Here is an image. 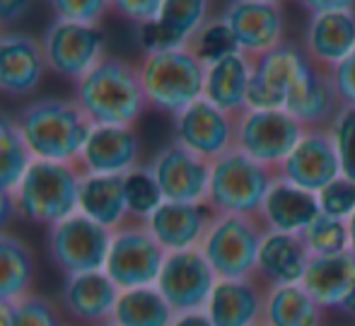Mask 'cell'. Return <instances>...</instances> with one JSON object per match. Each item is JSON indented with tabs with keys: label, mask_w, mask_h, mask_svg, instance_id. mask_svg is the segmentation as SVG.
<instances>
[{
	"label": "cell",
	"mask_w": 355,
	"mask_h": 326,
	"mask_svg": "<svg viewBox=\"0 0 355 326\" xmlns=\"http://www.w3.org/2000/svg\"><path fill=\"white\" fill-rule=\"evenodd\" d=\"M73 99L94 126L133 128L150 109L138 65L119 56H107L92 73L75 83Z\"/></svg>",
	"instance_id": "1"
},
{
	"label": "cell",
	"mask_w": 355,
	"mask_h": 326,
	"mask_svg": "<svg viewBox=\"0 0 355 326\" xmlns=\"http://www.w3.org/2000/svg\"><path fill=\"white\" fill-rule=\"evenodd\" d=\"M19 133L34 160L75 164L94 123L75 99L42 97L15 114Z\"/></svg>",
	"instance_id": "2"
},
{
	"label": "cell",
	"mask_w": 355,
	"mask_h": 326,
	"mask_svg": "<svg viewBox=\"0 0 355 326\" xmlns=\"http://www.w3.org/2000/svg\"><path fill=\"white\" fill-rule=\"evenodd\" d=\"M138 75L148 107L172 119L203 97L206 65L189 49L148 53L138 63Z\"/></svg>",
	"instance_id": "3"
},
{
	"label": "cell",
	"mask_w": 355,
	"mask_h": 326,
	"mask_svg": "<svg viewBox=\"0 0 355 326\" xmlns=\"http://www.w3.org/2000/svg\"><path fill=\"white\" fill-rule=\"evenodd\" d=\"M80 179L83 172L78 164L34 160L19 187L15 189L19 218L46 228L71 218L78 213Z\"/></svg>",
	"instance_id": "4"
},
{
	"label": "cell",
	"mask_w": 355,
	"mask_h": 326,
	"mask_svg": "<svg viewBox=\"0 0 355 326\" xmlns=\"http://www.w3.org/2000/svg\"><path fill=\"white\" fill-rule=\"evenodd\" d=\"M319 65L307 56L302 44L285 39L278 49L254 61L249 87V109L290 112L309 89Z\"/></svg>",
	"instance_id": "5"
},
{
	"label": "cell",
	"mask_w": 355,
	"mask_h": 326,
	"mask_svg": "<svg viewBox=\"0 0 355 326\" xmlns=\"http://www.w3.org/2000/svg\"><path fill=\"white\" fill-rule=\"evenodd\" d=\"M276 177L273 169L234 148L211 162L206 203L215 215H259Z\"/></svg>",
	"instance_id": "6"
},
{
	"label": "cell",
	"mask_w": 355,
	"mask_h": 326,
	"mask_svg": "<svg viewBox=\"0 0 355 326\" xmlns=\"http://www.w3.org/2000/svg\"><path fill=\"white\" fill-rule=\"evenodd\" d=\"M263 234L266 228L259 215H215L201 254L218 278H254Z\"/></svg>",
	"instance_id": "7"
},
{
	"label": "cell",
	"mask_w": 355,
	"mask_h": 326,
	"mask_svg": "<svg viewBox=\"0 0 355 326\" xmlns=\"http://www.w3.org/2000/svg\"><path fill=\"white\" fill-rule=\"evenodd\" d=\"M167 252L159 247L145 223L128 220L112 232V247L104 264V273L114 280L119 290L153 288L157 285L159 271L164 266Z\"/></svg>",
	"instance_id": "8"
},
{
	"label": "cell",
	"mask_w": 355,
	"mask_h": 326,
	"mask_svg": "<svg viewBox=\"0 0 355 326\" xmlns=\"http://www.w3.org/2000/svg\"><path fill=\"white\" fill-rule=\"evenodd\" d=\"M49 257L63 275H80L104 271L112 247V230L75 213L49 228Z\"/></svg>",
	"instance_id": "9"
},
{
	"label": "cell",
	"mask_w": 355,
	"mask_h": 326,
	"mask_svg": "<svg viewBox=\"0 0 355 326\" xmlns=\"http://www.w3.org/2000/svg\"><path fill=\"white\" fill-rule=\"evenodd\" d=\"M42 49L49 70L71 83H80L109 56L102 27H83L61 19H53L46 27Z\"/></svg>",
	"instance_id": "10"
},
{
	"label": "cell",
	"mask_w": 355,
	"mask_h": 326,
	"mask_svg": "<svg viewBox=\"0 0 355 326\" xmlns=\"http://www.w3.org/2000/svg\"><path fill=\"white\" fill-rule=\"evenodd\" d=\"M304 126L283 109H247L237 117L234 148L259 164L278 172Z\"/></svg>",
	"instance_id": "11"
},
{
	"label": "cell",
	"mask_w": 355,
	"mask_h": 326,
	"mask_svg": "<svg viewBox=\"0 0 355 326\" xmlns=\"http://www.w3.org/2000/svg\"><path fill=\"white\" fill-rule=\"evenodd\" d=\"M215 283H218V275L201 249H191V252L167 254L155 288L162 293L174 314H187L203 312L208 307Z\"/></svg>",
	"instance_id": "12"
},
{
	"label": "cell",
	"mask_w": 355,
	"mask_h": 326,
	"mask_svg": "<svg viewBox=\"0 0 355 326\" xmlns=\"http://www.w3.org/2000/svg\"><path fill=\"white\" fill-rule=\"evenodd\" d=\"M174 143L191 150L193 155L215 162L225 153L234 150L237 117L223 112L208 99H198L172 119Z\"/></svg>",
	"instance_id": "13"
},
{
	"label": "cell",
	"mask_w": 355,
	"mask_h": 326,
	"mask_svg": "<svg viewBox=\"0 0 355 326\" xmlns=\"http://www.w3.org/2000/svg\"><path fill=\"white\" fill-rule=\"evenodd\" d=\"M237 46L252 61L285 42V10L273 0H234L220 10Z\"/></svg>",
	"instance_id": "14"
},
{
	"label": "cell",
	"mask_w": 355,
	"mask_h": 326,
	"mask_svg": "<svg viewBox=\"0 0 355 326\" xmlns=\"http://www.w3.org/2000/svg\"><path fill=\"white\" fill-rule=\"evenodd\" d=\"M155 174L164 200L174 203H206L211 184V162L179 143H167L148 164Z\"/></svg>",
	"instance_id": "15"
},
{
	"label": "cell",
	"mask_w": 355,
	"mask_h": 326,
	"mask_svg": "<svg viewBox=\"0 0 355 326\" xmlns=\"http://www.w3.org/2000/svg\"><path fill=\"white\" fill-rule=\"evenodd\" d=\"M276 174L309 194H319L334 179L341 177L329 128H304Z\"/></svg>",
	"instance_id": "16"
},
{
	"label": "cell",
	"mask_w": 355,
	"mask_h": 326,
	"mask_svg": "<svg viewBox=\"0 0 355 326\" xmlns=\"http://www.w3.org/2000/svg\"><path fill=\"white\" fill-rule=\"evenodd\" d=\"M211 17L206 0H164L162 12L155 22L136 27V42L143 56L162 51L189 49L191 39Z\"/></svg>",
	"instance_id": "17"
},
{
	"label": "cell",
	"mask_w": 355,
	"mask_h": 326,
	"mask_svg": "<svg viewBox=\"0 0 355 326\" xmlns=\"http://www.w3.org/2000/svg\"><path fill=\"white\" fill-rule=\"evenodd\" d=\"M141 155L143 145L136 128L92 126L75 164H78L83 174L123 177L131 169L141 167Z\"/></svg>",
	"instance_id": "18"
},
{
	"label": "cell",
	"mask_w": 355,
	"mask_h": 326,
	"mask_svg": "<svg viewBox=\"0 0 355 326\" xmlns=\"http://www.w3.org/2000/svg\"><path fill=\"white\" fill-rule=\"evenodd\" d=\"M46 70L42 39L24 32H0V92L29 97L39 89Z\"/></svg>",
	"instance_id": "19"
},
{
	"label": "cell",
	"mask_w": 355,
	"mask_h": 326,
	"mask_svg": "<svg viewBox=\"0 0 355 326\" xmlns=\"http://www.w3.org/2000/svg\"><path fill=\"white\" fill-rule=\"evenodd\" d=\"M215 213L208 203H174L164 200L148 218V230L167 254L201 249Z\"/></svg>",
	"instance_id": "20"
},
{
	"label": "cell",
	"mask_w": 355,
	"mask_h": 326,
	"mask_svg": "<svg viewBox=\"0 0 355 326\" xmlns=\"http://www.w3.org/2000/svg\"><path fill=\"white\" fill-rule=\"evenodd\" d=\"M302 46L319 68L334 70L355 51V5L334 12H312Z\"/></svg>",
	"instance_id": "21"
},
{
	"label": "cell",
	"mask_w": 355,
	"mask_h": 326,
	"mask_svg": "<svg viewBox=\"0 0 355 326\" xmlns=\"http://www.w3.org/2000/svg\"><path fill=\"white\" fill-rule=\"evenodd\" d=\"M119 295L121 290L104 271L68 275L61 288V307L78 324L102 326L114 319Z\"/></svg>",
	"instance_id": "22"
},
{
	"label": "cell",
	"mask_w": 355,
	"mask_h": 326,
	"mask_svg": "<svg viewBox=\"0 0 355 326\" xmlns=\"http://www.w3.org/2000/svg\"><path fill=\"white\" fill-rule=\"evenodd\" d=\"M266 288L257 278H218L206 314L213 326H261Z\"/></svg>",
	"instance_id": "23"
},
{
	"label": "cell",
	"mask_w": 355,
	"mask_h": 326,
	"mask_svg": "<svg viewBox=\"0 0 355 326\" xmlns=\"http://www.w3.org/2000/svg\"><path fill=\"white\" fill-rule=\"evenodd\" d=\"M309 264V252L300 234H283L266 230L259 247L257 271L254 278L263 288H281V285L302 283Z\"/></svg>",
	"instance_id": "24"
},
{
	"label": "cell",
	"mask_w": 355,
	"mask_h": 326,
	"mask_svg": "<svg viewBox=\"0 0 355 326\" xmlns=\"http://www.w3.org/2000/svg\"><path fill=\"white\" fill-rule=\"evenodd\" d=\"M319 213L322 210H319L317 194H309L276 177V182L271 184L266 198H263L259 218H261L263 228L271 232L302 234L317 220Z\"/></svg>",
	"instance_id": "25"
},
{
	"label": "cell",
	"mask_w": 355,
	"mask_h": 326,
	"mask_svg": "<svg viewBox=\"0 0 355 326\" xmlns=\"http://www.w3.org/2000/svg\"><path fill=\"white\" fill-rule=\"evenodd\" d=\"M254 78V61L242 51L206 68L203 99L223 112L239 117L249 109V87Z\"/></svg>",
	"instance_id": "26"
},
{
	"label": "cell",
	"mask_w": 355,
	"mask_h": 326,
	"mask_svg": "<svg viewBox=\"0 0 355 326\" xmlns=\"http://www.w3.org/2000/svg\"><path fill=\"white\" fill-rule=\"evenodd\" d=\"M78 213L94 220L107 230H119L126 225L128 208L123 194V177H99V174H83L78 194Z\"/></svg>",
	"instance_id": "27"
},
{
	"label": "cell",
	"mask_w": 355,
	"mask_h": 326,
	"mask_svg": "<svg viewBox=\"0 0 355 326\" xmlns=\"http://www.w3.org/2000/svg\"><path fill=\"white\" fill-rule=\"evenodd\" d=\"M355 280V257L351 252L334 257H309L302 288L324 309H338Z\"/></svg>",
	"instance_id": "28"
},
{
	"label": "cell",
	"mask_w": 355,
	"mask_h": 326,
	"mask_svg": "<svg viewBox=\"0 0 355 326\" xmlns=\"http://www.w3.org/2000/svg\"><path fill=\"white\" fill-rule=\"evenodd\" d=\"M324 312L302 285L266 288L263 326H324Z\"/></svg>",
	"instance_id": "29"
},
{
	"label": "cell",
	"mask_w": 355,
	"mask_h": 326,
	"mask_svg": "<svg viewBox=\"0 0 355 326\" xmlns=\"http://www.w3.org/2000/svg\"><path fill=\"white\" fill-rule=\"evenodd\" d=\"M37 259L24 239L0 232V302L15 304L32 293Z\"/></svg>",
	"instance_id": "30"
},
{
	"label": "cell",
	"mask_w": 355,
	"mask_h": 326,
	"mask_svg": "<svg viewBox=\"0 0 355 326\" xmlns=\"http://www.w3.org/2000/svg\"><path fill=\"white\" fill-rule=\"evenodd\" d=\"M174 309L157 288L123 290L114 309V324L119 326H172Z\"/></svg>",
	"instance_id": "31"
},
{
	"label": "cell",
	"mask_w": 355,
	"mask_h": 326,
	"mask_svg": "<svg viewBox=\"0 0 355 326\" xmlns=\"http://www.w3.org/2000/svg\"><path fill=\"white\" fill-rule=\"evenodd\" d=\"M32 162L34 155L29 153L15 117L0 112V189L15 194Z\"/></svg>",
	"instance_id": "32"
},
{
	"label": "cell",
	"mask_w": 355,
	"mask_h": 326,
	"mask_svg": "<svg viewBox=\"0 0 355 326\" xmlns=\"http://www.w3.org/2000/svg\"><path fill=\"white\" fill-rule=\"evenodd\" d=\"M123 194H126L128 218L133 223H148L150 215L164 203V196L148 164H141V167L123 174Z\"/></svg>",
	"instance_id": "33"
},
{
	"label": "cell",
	"mask_w": 355,
	"mask_h": 326,
	"mask_svg": "<svg viewBox=\"0 0 355 326\" xmlns=\"http://www.w3.org/2000/svg\"><path fill=\"white\" fill-rule=\"evenodd\" d=\"M189 51L208 68V65L223 61V58L232 56V53H239V46H237L234 34L230 32L227 22H225L223 15L218 12V15H211V17L206 19V24L196 32V37L189 44Z\"/></svg>",
	"instance_id": "34"
},
{
	"label": "cell",
	"mask_w": 355,
	"mask_h": 326,
	"mask_svg": "<svg viewBox=\"0 0 355 326\" xmlns=\"http://www.w3.org/2000/svg\"><path fill=\"white\" fill-rule=\"evenodd\" d=\"M300 237H302L309 257H334V254L351 252L348 249L351 247V242H348V223L331 218V215L319 213L317 220Z\"/></svg>",
	"instance_id": "35"
},
{
	"label": "cell",
	"mask_w": 355,
	"mask_h": 326,
	"mask_svg": "<svg viewBox=\"0 0 355 326\" xmlns=\"http://www.w3.org/2000/svg\"><path fill=\"white\" fill-rule=\"evenodd\" d=\"M334 148H336L341 177L355 182V109L343 107L329 126Z\"/></svg>",
	"instance_id": "36"
},
{
	"label": "cell",
	"mask_w": 355,
	"mask_h": 326,
	"mask_svg": "<svg viewBox=\"0 0 355 326\" xmlns=\"http://www.w3.org/2000/svg\"><path fill=\"white\" fill-rule=\"evenodd\" d=\"M12 326H66L58 307L49 298L39 293H29L27 298L12 304Z\"/></svg>",
	"instance_id": "37"
},
{
	"label": "cell",
	"mask_w": 355,
	"mask_h": 326,
	"mask_svg": "<svg viewBox=\"0 0 355 326\" xmlns=\"http://www.w3.org/2000/svg\"><path fill=\"white\" fill-rule=\"evenodd\" d=\"M53 19L83 27H99L107 12H112V3L104 0H56L51 3Z\"/></svg>",
	"instance_id": "38"
},
{
	"label": "cell",
	"mask_w": 355,
	"mask_h": 326,
	"mask_svg": "<svg viewBox=\"0 0 355 326\" xmlns=\"http://www.w3.org/2000/svg\"><path fill=\"white\" fill-rule=\"evenodd\" d=\"M319 210L338 220H348L355 213V182L346 177L334 179L329 187L317 194Z\"/></svg>",
	"instance_id": "39"
},
{
	"label": "cell",
	"mask_w": 355,
	"mask_h": 326,
	"mask_svg": "<svg viewBox=\"0 0 355 326\" xmlns=\"http://www.w3.org/2000/svg\"><path fill=\"white\" fill-rule=\"evenodd\" d=\"M162 5L164 0H119L112 3V12H116L126 22H133V27H143L159 17Z\"/></svg>",
	"instance_id": "40"
},
{
	"label": "cell",
	"mask_w": 355,
	"mask_h": 326,
	"mask_svg": "<svg viewBox=\"0 0 355 326\" xmlns=\"http://www.w3.org/2000/svg\"><path fill=\"white\" fill-rule=\"evenodd\" d=\"M334 85H336V92L341 97L343 107L355 109V51L346 58L343 63H338L331 70Z\"/></svg>",
	"instance_id": "41"
},
{
	"label": "cell",
	"mask_w": 355,
	"mask_h": 326,
	"mask_svg": "<svg viewBox=\"0 0 355 326\" xmlns=\"http://www.w3.org/2000/svg\"><path fill=\"white\" fill-rule=\"evenodd\" d=\"M15 218H19L15 194L0 189V232H8V228L15 223Z\"/></svg>",
	"instance_id": "42"
},
{
	"label": "cell",
	"mask_w": 355,
	"mask_h": 326,
	"mask_svg": "<svg viewBox=\"0 0 355 326\" xmlns=\"http://www.w3.org/2000/svg\"><path fill=\"white\" fill-rule=\"evenodd\" d=\"M27 10H29V3H12V0H5V3H0V27L17 22V19L22 17Z\"/></svg>",
	"instance_id": "43"
},
{
	"label": "cell",
	"mask_w": 355,
	"mask_h": 326,
	"mask_svg": "<svg viewBox=\"0 0 355 326\" xmlns=\"http://www.w3.org/2000/svg\"><path fill=\"white\" fill-rule=\"evenodd\" d=\"M172 326H213L211 317L206 314V309L203 312H187V314H177L174 317Z\"/></svg>",
	"instance_id": "44"
},
{
	"label": "cell",
	"mask_w": 355,
	"mask_h": 326,
	"mask_svg": "<svg viewBox=\"0 0 355 326\" xmlns=\"http://www.w3.org/2000/svg\"><path fill=\"white\" fill-rule=\"evenodd\" d=\"M351 5L348 0H314V3H304V10L309 15L312 12H334V10H341Z\"/></svg>",
	"instance_id": "45"
},
{
	"label": "cell",
	"mask_w": 355,
	"mask_h": 326,
	"mask_svg": "<svg viewBox=\"0 0 355 326\" xmlns=\"http://www.w3.org/2000/svg\"><path fill=\"white\" fill-rule=\"evenodd\" d=\"M338 312H343V314H348V317L355 319V280H353L351 288H348L346 298H343L341 304H338Z\"/></svg>",
	"instance_id": "46"
},
{
	"label": "cell",
	"mask_w": 355,
	"mask_h": 326,
	"mask_svg": "<svg viewBox=\"0 0 355 326\" xmlns=\"http://www.w3.org/2000/svg\"><path fill=\"white\" fill-rule=\"evenodd\" d=\"M0 326H12V304L0 302Z\"/></svg>",
	"instance_id": "47"
},
{
	"label": "cell",
	"mask_w": 355,
	"mask_h": 326,
	"mask_svg": "<svg viewBox=\"0 0 355 326\" xmlns=\"http://www.w3.org/2000/svg\"><path fill=\"white\" fill-rule=\"evenodd\" d=\"M346 223H348V242H351V247L348 249H351V254L355 257V213L346 220Z\"/></svg>",
	"instance_id": "48"
},
{
	"label": "cell",
	"mask_w": 355,
	"mask_h": 326,
	"mask_svg": "<svg viewBox=\"0 0 355 326\" xmlns=\"http://www.w3.org/2000/svg\"><path fill=\"white\" fill-rule=\"evenodd\" d=\"M102 326H119V324H114V322H107V324H102Z\"/></svg>",
	"instance_id": "49"
},
{
	"label": "cell",
	"mask_w": 355,
	"mask_h": 326,
	"mask_svg": "<svg viewBox=\"0 0 355 326\" xmlns=\"http://www.w3.org/2000/svg\"><path fill=\"white\" fill-rule=\"evenodd\" d=\"M0 32H3V27H0Z\"/></svg>",
	"instance_id": "50"
},
{
	"label": "cell",
	"mask_w": 355,
	"mask_h": 326,
	"mask_svg": "<svg viewBox=\"0 0 355 326\" xmlns=\"http://www.w3.org/2000/svg\"><path fill=\"white\" fill-rule=\"evenodd\" d=\"M261 326H263V324H261Z\"/></svg>",
	"instance_id": "51"
}]
</instances>
